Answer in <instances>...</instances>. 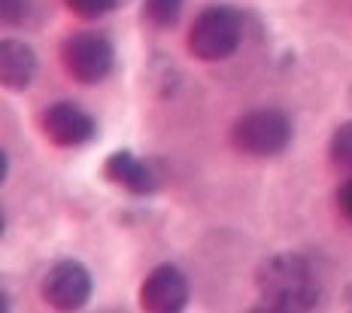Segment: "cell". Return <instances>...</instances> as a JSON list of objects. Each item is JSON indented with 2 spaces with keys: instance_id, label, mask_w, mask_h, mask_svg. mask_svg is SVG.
Segmentation results:
<instances>
[{
  "instance_id": "obj_1",
  "label": "cell",
  "mask_w": 352,
  "mask_h": 313,
  "mask_svg": "<svg viewBox=\"0 0 352 313\" xmlns=\"http://www.w3.org/2000/svg\"><path fill=\"white\" fill-rule=\"evenodd\" d=\"M255 286L264 307L274 313H300L313 310L322 298V283L310 261L295 252H276L258 268Z\"/></svg>"
},
{
  "instance_id": "obj_2",
  "label": "cell",
  "mask_w": 352,
  "mask_h": 313,
  "mask_svg": "<svg viewBox=\"0 0 352 313\" xmlns=\"http://www.w3.org/2000/svg\"><path fill=\"white\" fill-rule=\"evenodd\" d=\"M243 43V16L234 6H207L188 28V52L197 61H225Z\"/></svg>"
},
{
  "instance_id": "obj_3",
  "label": "cell",
  "mask_w": 352,
  "mask_h": 313,
  "mask_svg": "<svg viewBox=\"0 0 352 313\" xmlns=\"http://www.w3.org/2000/svg\"><path fill=\"white\" fill-rule=\"evenodd\" d=\"M231 143L237 152L252 158L280 155L292 143V122L280 110H252L234 122Z\"/></svg>"
},
{
  "instance_id": "obj_4",
  "label": "cell",
  "mask_w": 352,
  "mask_h": 313,
  "mask_svg": "<svg viewBox=\"0 0 352 313\" xmlns=\"http://www.w3.org/2000/svg\"><path fill=\"white\" fill-rule=\"evenodd\" d=\"M61 64L79 85H98L113 74L116 49L104 34L76 31L61 43Z\"/></svg>"
},
{
  "instance_id": "obj_5",
  "label": "cell",
  "mask_w": 352,
  "mask_h": 313,
  "mask_svg": "<svg viewBox=\"0 0 352 313\" xmlns=\"http://www.w3.org/2000/svg\"><path fill=\"white\" fill-rule=\"evenodd\" d=\"M91 298V274L82 261L64 259L43 277V301L55 310H79Z\"/></svg>"
},
{
  "instance_id": "obj_6",
  "label": "cell",
  "mask_w": 352,
  "mask_h": 313,
  "mask_svg": "<svg viewBox=\"0 0 352 313\" xmlns=\"http://www.w3.org/2000/svg\"><path fill=\"white\" fill-rule=\"evenodd\" d=\"M40 122H43V134H46L55 147H64V149L82 147V143H88L98 134V125H94L91 116H88L82 107L70 104V100H58V104L46 107Z\"/></svg>"
},
{
  "instance_id": "obj_7",
  "label": "cell",
  "mask_w": 352,
  "mask_h": 313,
  "mask_svg": "<svg viewBox=\"0 0 352 313\" xmlns=\"http://www.w3.org/2000/svg\"><path fill=\"white\" fill-rule=\"evenodd\" d=\"M188 301V280L176 265H158L140 286V307L152 313H176Z\"/></svg>"
},
{
  "instance_id": "obj_8",
  "label": "cell",
  "mask_w": 352,
  "mask_h": 313,
  "mask_svg": "<svg viewBox=\"0 0 352 313\" xmlns=\"http://www.w3.org/2000/svg\"><path fill=\"white\" fill-rule=\"evenodd\" d=\"M34 76H36L34 49L21 40L0 43V85L6 91H25V89H31Z\"/></svg>"
},
{
  "instance_id": "obj_9",
  "label": "cell",
  "mask_w": 352,
  "mask_h": 313,
  "mask_svg": "<svg viewBox=\"0 0 352 313\" xmlns=\"http://www.w3.org/2000/svg\"><path fill=\"white\" fill-rule=\"evenodd\" d=\"M104 177L113 186H122L131 195H152L155 192V173L149 164L140 162L134 152H113L104 162Z\"/></svg>"
},
{
  "instance_id": "obj_10",
  "label": "cell",
  "mask_w": 352,
  "mask_h": 313,
  "mask_svg": "<svg viewBox=\"0 0 352 313\" xmlns=\"http://www.w3.org/2000/svg\"><path fill=\"white\" fill-rule=\"evenodd\" d=\"M328 155H331V162L337 167H343V171L352 173V122L346 125H340L331 134V143H328Z\"/></svg>"
},
{
  "instance_id": "obj_11",
  "label": "cell",
  "mask_w": 352,
  "mask_h": 313,
  "mask_svg": "<svg viewBox=\"0 0 352 313\" xmlns=\"http://www.w3.org/2000/svg\"><path fill=\"white\" fill-rule=\"evenodd\" d=\"M182 16V0H146V19L158 28H173Z\"/></svg>"
},
{
  "instance_id": "obj_12",
  "label": "cell",
  "mask_w": 352,
  "mask_h": 313,
  "mask_svg": "<svg viewBox=\"0 0 352 313\" xmlns=\"http://www.w3.org/2000/svg\"><path fill=\"white\" fill-rule=\"evenodd\" d=\"M119 0H64V6L79 19H104Z\"/></svg>"
},
{
  "instance_id": "obj_13",
  "label": "cell",
  "mask_w": 352,
  "mask_h": 313,
  "mask_svg": "<svg viewBox=\"0 0 352 313\" xmlns=\"http://www.w3.org/2000/svg\"><path fill=\"white\" fill-rule=\"evenodd\" d=\"M28 16V0H0V19L3 25H21Z\"/></svg>"
},
{
  "instance_id": "obj_14",
  "label": "cell",
  "mask_w": 352,
  "mask_h": 313,
  "mask_svg": "<svg viewBox=\"0 0 352 313\" xmlns=\"http://www.w3.org/2000/svg\"><path fill=\"white\" fill-rule=\"evenodd\" d=\"M337 204H340L343 216L352 222V173H349V180H343V186L337 188Z\"/></svg>"
}]
</instances>
